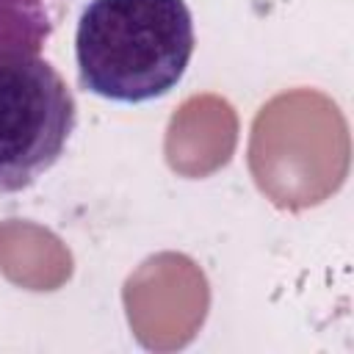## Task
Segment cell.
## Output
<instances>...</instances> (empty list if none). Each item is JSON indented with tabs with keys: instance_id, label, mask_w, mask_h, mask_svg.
Here are the masks:
<instances>
[{
	"instance_id": "1",
	"label": "cell",
	"mask_w": 354,
	"mask_h": 354,
	"mask_svg": "<svg viewBox=\"0 0 354 354\" xmlns=\"http://www.w3.org/2000/svg\"><path fill=\"white\" fill-rule=\"evenodd\" d=\"M194 55L185 0H88L75 30L80 86L111 102L169 94Z\"/></svg>"
},
{
	"instance_id": "2",
	"label": "cell",
	"mask_w": 354,
	"mask_h": 354,
	"mask_svg": "<svg viewBox=\"0 0 354 354\" xmlns=\"http://www.w3.org/2000/svg\"><path fill=\"white\" fill-rule=\"evenodd\" d=\"M75 97L39 53L0 50V194L30 188L75 130Z\"/></svg>"
},
{
	"instance_id": "3",
	"label": "cell",
	"mask_w": 354,
	"mask_h": 354,
	"mask_svg": "<svg viewBox=\"0 0 354 354\" xmlns=\"http://www.w3.org/2000/svg\"><path fill=\"white\" fill-rule=\"evenodd\" d=\"M50 28L44 0H0V50L39 53Z\"/></svg>"
}]
</instances>
